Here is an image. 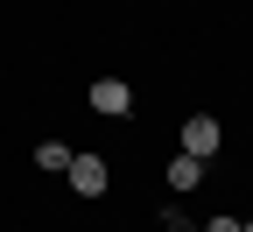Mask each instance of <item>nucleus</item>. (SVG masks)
Instances as JSON below:
<instances>
[{
	"label": "nucleus",
	"mask_w": 253,
	"mask_h": 232,
	"mask_svg": "<svg viewBox=\"0 0 253 232\" xmlns=\"http://www.w3.org/2000/svg\"><path fill=\"white\" fill-rule=\"evenodd\" d=\"M91 113L126 120V113H134V85H126V78H99V85H91Z\"/></svg>",
	"instance_id": "obj_1"
},
{
	"label": "nucleus",
	"mask_w": 253,
	"mask_h": 232,
	"mask_svg": "<svg viewBox=\"0 0 253 232\" xmlns=\"http://www.w3.org/2000/svg\"><path fill=\"white\" fill-rule=\"evenodd\" d=\"M218 141H225V127H218L211 113H197V120H183V155H197V162H211V155H218Z\"/></svg>",
	"instance_id": "obj_2"
},
{
	"label": "nucleus",
	"mask_w": 253,
	"mask_h": 232,
	"mask_svg": "<svg viewBox=\"0 0 253 232\" xmlns=\"http://www.w3.org/2000/svg\"><path fill=\"white\" fill-rule=\"evenodd\" d=\"M63 176H71L78 197H106V183H113V169H106L99 155H71V169H63Z\"/></svg>",
	"instance_id": "obj_3"
},
{
	"label": "nucleus",
	"mask_w": 253,
	"mask_h": 232,
	"mask_svg": "<svg viewBox=\"0 0 253 232\" xmlns=\"http://www.w3.org/2000/svg\"><path fill=\"white\" fill-rule=\"evenodd\" d=\"M169 183H176V190L190 197V190L204 183V162H197V155H176V162H169Z\"/></svg>",
	"instance_id": "obj_4"
},
{
	"label": "nucleus",
	"mask_w": 253,
	"mask_h": 232,
	"mask_svg": "<svg viewBox=\"0 0 253 232\" xmlns=\"http://www.w3.org/2000/svg\"><path fill=\"white\" fill-rule=\"evenodd\" d=\"M36 169L63 176V169H71V148H63V141H42V148H36Z\"/></svg>",
	"instance_id": "obj_5"
},
{
	"label": "nucleus",
	"mask_w": 253,
	"mask_h": 232,
	"mask_svg": "<svg viewBox=\"0 0 253 232\" xmlns=\"http://www.w3.org/2000/svg\"><path fill=\"white\" fill-rule=\"evenodd\" d=\"M162 232H204V225H190V211L176 204V211H162Z\"/></svg>",
	"instance_id": "obj_6"
},
{
	"label": "nucleus",
	"mask_w": 253,
	"mask_h": 232,
	"mask_svg": "<svg viewBox=\"0 0 253 232\" xmlns=\"http://www.w3.org/2000/svg\"><path fill=\"white\" fill-rule=\"evenodd\" d=\"M204 232H246V218H211Z\"/></svg>",
	"instance_id": "obj_7"
},
{
	"label": "nucleus",
	"mask_w": 253,
	"mask_h": 232,
	"mask_svg": "<svg viewBox=\"0 0 253 232\" xmlns=\"http://www.w3.org/2000/svg\"><path fill=\"white\" fill-rule=\"evenodd\" d=\"M246 232H253V218H246Z\"/></svg>",
	"instance_id": "obj_8"
}]
</instances>
